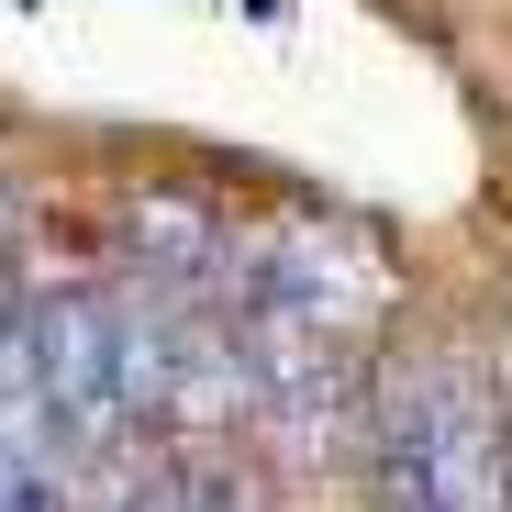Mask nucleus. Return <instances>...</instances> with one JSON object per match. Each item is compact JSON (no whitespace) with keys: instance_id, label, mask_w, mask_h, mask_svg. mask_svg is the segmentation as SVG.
I'll use <instances>...</instances> for the list:
<instances>
[{"instance_id":"1","label":"nucleus","mask_w":512,"mask_h":512,"mask_svg":"<svg viewBox=\"0 0 512 512\" xmlns=\"http://www.w3.org/2000/svg\"><path fill=\"white\" fill-rule=\"evenodd\" d=\"M368 446L390 501H512V401L457 357L390 368L368 401Z\"/></svg>"},{"instance_id":"2","label":"nucleus","mask_w":512,"mask_h":512,"mask_svg":"<svg viewBox=\"0 0 512 512\" xmlns=\"http://www.w3.org/2000/svg\"><path fill=\"white\" fill-rule=\"evenodd\" d=\"M245 357H256V423H268L290 457H346V446H368V401H379V379H368V357H357V334L256 301Z\"/></svg>"},{"instance_id":"3","label":"nucleus","mask_w":512,"mask_h":512,"mask_svg":"<svg viewBox=\"0 0 512 512\" xmlns=\"http://www.w3.org/2000/svg\"><path fill=\"white\" fill-rule=\"evenodd\" d=\"M34 357H45V390H56V423L78 457H123L145 423H134V390H123V301L101 290H67L34 312Z\"/></svg>"},{"instance_id":"4","label":"nucleus","mask_w":512,"mask_h":512,"mask_svg":"<svg viewBox=\"0 0 512 512\" xmlns=\"http://www.w3.org/2000/svg\"><path fill=\"white\" fill-rule=\"evenodd\" d=\"M390 290H401V279L379 268V245H357V234H279L268 268H256V301L312 312V323H334V334L390 323Z\"/></svg>"},{"instance_id":"5","label":"nucleus","mask_w":512,"mask_h":512,"mask_svg":"<svg viewBox=\"0 0 512 512\" xmlns=\"http://www.w3.org/2000/svg\"><path fill=\"white\" fill-rule=\"evenodd\" d=\"M234 412H256V357H245V334H234V323H212V312H167V390H156V435L212 446V435H234Z\"/></svg>"}]
</instances>
